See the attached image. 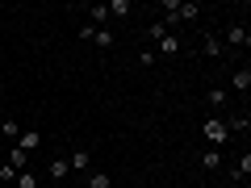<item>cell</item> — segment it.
<instances>
[{
  "mask_svg": "<svg viewBox=\"0 0 251 188\" xmlns=\"http://www.w3.org/2000/svg\"><path fill=\"white\" fill-rule=\"evenodd\" d=\"M201 134H205V142H209V146H226L230 130H226V121H222V117H214V113H209V117H205V125H201Z\"/></svg>",
  "mask_w": 251,
  "mask_h": 188,
  "instance_id": "6da1fadb",
  "label": "cell"
},
{
  "mask_svg": "<svg viewBox=\"0 0 251 188\" xmlns=\"http://www.w3.org/2000/svg\"><path fill=\"white\" fill-rule=\"evenodd\" d=\"M67 167H72V171H88V167H92V151H84V146H75V151L67 155Z\"/></svg>",
  "mask_w": 251,
  "mask_h": 188,
  "instance_id": "7a4b0ae2",
  "label": "cell"
},
{
  "mask_svg": "<svg viewBox=\"0 0 251 188\" xmlns=\"http://www.w3.org/2000/svg\"><path fill=\"white\" fill-rule=\"evenodd\" d=\"M226 42H230V46H247V42H251V34L239 25V21H234V25H226Z\"/></svg>",
  "mask_w": 251,
  "mask_h": 188,
  "instance_id": "3957f363",
  "label": "cell"
},
{
  "mask_svg": "<svg viewBox=\"0 0 251 188\" xmlns=\"http://www.w3.org/2000/svg\"><path fill=\"white\" fill-rule=\"evenodd\" d=\"M230 88H234V92H247V88H251V67H239V71L230 75Z\"/></svg>",
  "mask_w": 251,
  "mask_h": 188,
  "instance_id": "277c9868",
  "label": "cell"
},
{
  "mask_svg": "<svg viewBox=\"0 0 251 188\" xmlns=\"http://www.w3.org/2000/svg\"><path fill=\"white\" fill-rule=\"evenodd\" d=\"M38 142H42V134H38V130H21V138H17V146H21V151H25V155L34 151Z\"/></svg>",
  "mask_w": 251,
  "mask_h": 188,
  "instance_id": "5b68a950",
  "label": "cell"
},
{
  "mask_svg": "<svg viewBox=\"0 0 251 188\" xmlns=\"http://www.w3.org/2000/svg\"><path fill=\"white\" fill-rule=\"evenodd\" d=\"M176 50H180V38L176 34H163L159 46H155V54H176Z\"/></svg>",
  "mask_w": 251,
  "mask_h": 188,
  "instance_id": "8992f818",
  "label": "cell"
},
{
  "mask_svg": "<svg viewBox=\"0 0 251 188\" xmlns=\"http://www.w3.org/2000/svg\"><path fill=\"white\" fill-rule=\"evenodd\" d=\"M67 171H72V167H67V159L59 155V159H50V167H46V176H50V180H67Z\"/></svg>",
  "mask_w": 251,
  "mask_h": 188,
  "instance_id": "52a82bcc",
  "label": "cell"
},
{
  "mask_svg": "<svg viewBox=\"0 0 251 188\" xmlns=\"http://www.w3.org/2000/svg\"><path fill=\"white\" fill-rule=\"evenodd\" d=\"M25 159H29V155L21 151V146H9V167H17V171H25Z\"/></svg>",
  "mask_w": 251,
  "mask_h": 188,
  "instance_id": "ba28073f",
  "label": "cell"
},
{
  "mask_svg": "<svg viewBox=\"0 0 251 188\" xmlns=\"http://www.w3.org/2000/svg\"><path fill=\"white\" fill-rule=\"evenodd\" d=\"M0 134L9 138V142H17V138H21V125H17V121L9 117V121H0Z\"/></svg>",
  "mask_w": 251,
  "mask_h": 188,
  "instance_id": "9c48e42d",
  "label": "cell"
},
{
  "mask_svg": "<svg viewBox=\"0 0 251 188\" xmlns=\"http://www.w3.org/2000/svg\"><path fill=\"white\" fill-rule=\"evenodd\" d=\"M201 50H205V54H209V59H218V54H222V50H226V46H222V42H218V38H214V34H205V46H201Z\"/></svg>",
  "mask_w": 251,
  "mask_h": 188,
  "instance_id": "30bf717a",
  "label": "cell"
},
{
  "mask_svg": "<svg viewBox=\"0 0 251 188\" xmlns=\"http://www.w3.org/2000/svg\"><path fill=\"white\" fill-rule=\"evenodd\" d=\"M105 13L109 17H126L130 13V0H113V4H105Z\"/></svg>",
  "mask_w": 251,
  "mask_h": 188,
  "instance_id": "8fae6325",
  "label": "cell"
},
{
  "mask_svg": "<svg viewBox=\"0 0 251 188\" xmlns=\"http://www.w3.org/2000/svg\"><path fill=\"white\" fill-rule=\"evenodd\" d=\"M218 163H222V155H218V151H205V155H201V167H205V171H218Z\"/></svg>",
  "mask_w": 251,
  "mask_h": 188,
  "instance_id": "7c38bea8",
  "label": "cell"
},
{
  "mask_svg": "<svg viewBox=\"0 0 251 188\" xmlns=\"http://www.w3.org/2000/svg\"><path fill=\"white\" fill-rule=\"evenodd\" d=\"M88 25H100V21H109V13H105V4H92V9H88Z\"/></svg>",
  "mask_w": 251,
  "mask_h": 188,
  "instance_id": "4fadbf2b",
  "label": "cell"
},
{
  "mask_svg": "<svg viewBox=\"0 0 251 188\" xmlns=\"http://www.w3.org/2000/svg\"><path fill=\"white\" fill-rule=\"evenodd\" d=\"M13 184H17V188H38V176H34V171H21Z\"/></svg>",
  "mask_w": 251,
  "mask_h": 188,
  "instance_id": "5bb4252c",
  "label": "cell"
},
{
  "mask_svg": "<svg viewBox=\"0 0 251 188\" xmlns=\"http://www.w3.org/2000/svg\"><path fill=\"white\" fill-rule=\"evenodd\" d=\"M226 105V88H209V109H222Z\"/></svg>",
  "mask_w": 251,
  "mask_h": 188,
  "instance_id": "9a60e30c",
  "label": "cell"
},
{
  "mask_svg": "<svg viewBox=\"0 0 251 188\" xmlns=\"http://www.w3.org/2000/svg\"><path fill=\"white\" fill-rule=\"evenodd\" d=\"M88 188H109V176L105 171H88Z\"/></svg>",
  "mask_w": 251,
  "mask_h": 188,
  "instance_id": "2e32d148",
  "label": "cell"
},
{
  "mask_svg": "<svg viewBox=\"0 0 251 188\" xmlns=\"http://www.w3.org/2000/svg\"><path fill=\"white\" fill-rule=\"evenodd\" d=\"M226 130H247V113H234L230 121H226Z\"/></svg>",
  "mask_w": 251,
  "mask_h": 188,
  "instance_id": "e0dca14e",
  "label": "cell"
},
{
  "mask_svg": "<svg viewBox=\"0 0 251 188\" xmlns=\"http://www.w3.org/2000/svg\"><path fill=\"white\" fill-rule=\"evenodd\" d=\"M163 34H172V29H168V25H163V21H155V25H151V34H147V38H151V42H159V38H163Z\"/></svg>",
  "mask_w": 251,
  "mask_h": 188,
  "instance_id": "ac0fdd59",
  "label": "cell"
},
{
  "mask_svg": "<svg viewBox=\"0 0 251 188\" xmlns=\"http://www.w3.org/2000/svg\"><path fill=\"white\" fill-rule=\"evenodd\" d=\"M17 176H21V171H17V167H9V163L0 167V180H9V184H13V180H17Z\"/></svg>",
  "mask_w": 251,
  "mask_h": 188,
  "instance_id": "d6986e66",
  "label": "cell"
},
{
  "mask_svg": "<svg viewBox=\"0 0 251 188\" xmlns=\"http://www.w3.org/2000/svg\"><path fill=\"white\" fill-rule=\"evenodd\" d=\"M97 46H113V34L109 29H97Z\"/></svg>",
  "mask_w": 251,
  "mask_h": 188,
  "instance_id": "ffe728a7",
  "label": "cell"
}]
</instances>
